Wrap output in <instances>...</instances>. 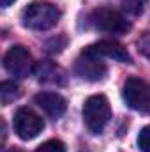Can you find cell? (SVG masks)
I'll list each match as a JSON object with an SVG mask.
<instances>
[{"label": "cell", "mask_w": 150, "mask_h": 152, "mask_svg": "<svg viewBox=\"0 0 150 152\" xmlns=\"http://www.w3.org/2000/svg\"><path fill=\"white\" fill-rule=\"evenodd\" d=\"M60 16L62 12L57 5L50 2H32L23 9L21 23L30 30H50L58 23Z\"/></svg>", "instance_id": "1"}, {"label": "cell", "mask_w": 150, "mask_h": 152, "mask_svg": "<svg viewBox=\"0 0 150 152\" xmlns=\"http://www.w3.org/2000/svg\"><path fill=\"white\" fill-rule=\"evenodd\" d=\"M110 118H111L110 101L103 94L90 96L85 101V104H83V122H85L87 129L92 134L103 133V129L106 127Z\"/></svg>", "instance_id": "2"}, {"label": "cell", "mask_w": 150, "mask_h": 152, "mask_svg": "<svg viewBox=\"0 0 150 152\" xmlns=\"http://www.w3.org/2000/svg\"><path fill=\"white\" fill-rule=\"evenodd\" d=\"M74 71L79 78L87 81H101L104 80V76L108 73V67L103 62V57L95 53L90 46H87L76 58Z\"/></svg>", "instance_id": "3"}, {"label": "cell", "mask_w": 150, "mask_h": 152, "mask_svg": "<svg viewBox=\"0 0 150 152\" xmlns=\"http://www.w3.org/2000/svg\"><path fill=\"white\" fill-rule=\"evenodd\" d=\"M88 21L94 28L110 32V34H125L131 28V23L115 9L110 7H99L94 9L88 16Z\"/></svg>", "instance_id": "4"}, {"label": "cell", "mask_w": 150, "mask_h": 152, "mask_svg": "<svg viewBox=\"0 0 150 152\" xmlns=\"http://www.w3.org/2000/svg\"><path fill=\"white\" fill-rule=\"evenodd\" d=\"M122 96L129 108L140 110V112L150 110V85L141 78H134V76L127 78L124 83Z\"/></svg>", "instance_id": "5"}, {"label": "cell", "mask_w": 150, "mask_h": 152, "mask_svg": "<svg viewBox=\"0 0 150 152\" xmlns=\"http://www.w3.org/2000/svg\"><path fill=\"white\" fill-rule=\"evenodd\" d=\"M4 67L9 75L16 76V78H27L36 69L30 51L25 46H20V44L12 46L4 55Z\"/></svg>", "instance_id": "6"}, {"label": "cell", "mask_w": 150, "mask_h": 152, "mask_svg": "<svg viewBox=\"0 0 150 152\" xmlns=\"http://www.w3.org/2000/svg\"><path fill=\"white\" fill-rule=\"evenodd\" d=\"M12 126H14V133L28 142V140H34L36 136H39L44 129V120L42 117H39L34 110L30 108H20L16 113H14V120H12Z\"/></svg>", "instance_id": "7"}, {"label": "cell", "mask_w": 150, "mask_h": 152, "mask_svg": "<svg viewBox=\"0 0 150 152\" xmlns=\"http://www.w3.org/2000/svg\"><path fill=\"white\" fill-rule=\"evenodd\" d=\"M36 104L39 108L51 118H58L66 113L67 110V103L66 99L60 96V94H55V92H39L37 96L34 97Z\"/></svg>", "instance_id": "8"}, {"label": "cell", "mask_w": 150, "mask_h": 152, "mask_svg": "<svg viewBox=\"0 0 150 152\" xmlns=\"http://www.w3.org/2000/svg\"><path fill=\"white\" fill-rule=\"evenodd\" d=\"M90 48L95 53H99L101 57H108V58L124 62V64H131V55H129L127 48H124L120 42H115V41H99V42L92 44Z\"/></svg>", "instance_id": "9"}, {"label": "cell", "mask_w": 150, "mask_h": 152, "mask_svg": "<svg viewBox=\"0 0 150 152\" xmlns=\"http://www.w3.org/2000/svg\"><path fill=\"white\" fill-rule=\"evenodd\" d=\"M20 96V88L14 81H2L0 83V101L4 104H9Z\"/></svg>", "instance_id": "10"}, {"label": "cell", "mask_w": 150, "mask_h": 152, "mask_svg": "<svg viewBox=\"0 0 150 152\" xmlns=\"http://www.w3.org/2000/svg\"><path fill=\"white\" fill-rule=\"evenodd\" d=\"M149 0H122V7L125 12L133 14V16H140L143 14V11L147 9Z\"/></svg>", "instance_id": "11"}, {"label": "cell", "mask_w": 150, "mask_h": 152, "mask_svg": "<svg viewBox=\"0 0 150 152\" xmlns=\"http://www.w3.org/2000/svg\"><path fill=\"white\" fill-rule=\"evenodd\" d=\"M36 152H66V145L60 140H48L42 145H39Z\"/></svg>", "instance_id": "12"}, {"label": "cell", "mask_w": 150, "mask_h": 152, "mask_svg": "<svg viewBox=\"0 0 150 152\" xmlns=\"http://www.w3.org/2000/svg\"><path fill=\"white\" fill-rule=\"evenodd\" d=\"M138 147L141 152H150V126H145L138 134Z\"/></svg>", "instance_id": "13"}, {"label": "cell", "mask_w": 150, "mask_h": 152, "mask_svg": "<svg viewBox=\"0 0 150 152\" xmlns=\"http://www.w3.org/2000/svg\"><path fill=\"white\" fill-rule=\"evenodd\" d=\"M14 2H16V0H0V5H2V7H9V5L14 4Z\"/></svg>", "instance_id": "14"}, {"label": "cell", "mask_w": 150, "mask_h": 152, "mask_svg": "<svg viewBox=\"0 0 150 152\" xmlns=\"http://www.w3.org/2000/svg\"><path fill=\"white\" fill-rule=\"evenodd\" d=\"M7 152H20L18 149H11V151H7Z\"/></svg>", "instance_id": "15"}]
</instances>
